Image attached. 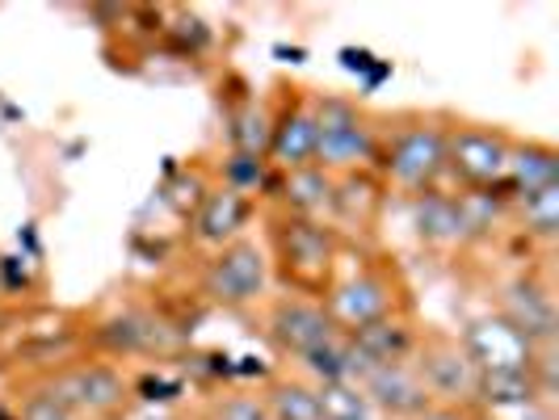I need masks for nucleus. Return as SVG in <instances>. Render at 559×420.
I'll use <instances>...</instances> for the list:
<instances>
[{"label": "nucleus", "instance_id": "1", "mask_svg": "<svg viewBox=\"0 0 559 420\" xmlns=\"http://www.w3.org/2000/svg\"><path fill=\"white\" fill-rule=\"evenodd\" d=\"M379 172L395 194H425L447 172V118L442 113H400L383 127L379 140Z\"/></svg>", "mask_w": 559, "mask_h": 420}, {"label": "nucleus", "instance_id": "2", "mask_svg": "<svg viewBox=\"0 0 559 420\" xmlns=\"http://www.w3.org/2000/svg\"><path fill=\"white\" fill-rule=\"evenodd\" d=\"M379 140L383 127L379 118L349 101V97H316V160L333 177H349V172H374L379 160Z\"/></svg>", "mask_w": 559, "mask_h": 420}, {"label": "nucleus", "instance_id": "3", "mask_svg": "<svg viewBox=\"0 0 559 420\" xmlns=\"http://www.w3.org/2000/svg\"><path fill=\"white\" fill-rule=\"evenodd\" d=\"M513 135L476 118H447V172H454L467 190H504Z\"/></svg>", "mask_w": 559, "mask_h": 420}, {"label": "nucleus", "instance_id": "4", "mask_svg": "<svg viewBox=\"0 0 559 420\" xmlns=\"http://www.w3.org/2000/svg\"><path fill=\"white\" fill-rule=\"evenodd\" d=\"M336 252H341V236L329 224H311V219H295V215L274 219V256L295 286L329 290Z\"/></svg>", "mask_w": 559, "mask_h": 420}, {"label": "nucleus", "instance_id": "5", "mask_svg": "<svg viewBox=\"0 0 559 420\" xmlns=\"http://www.w3.org/2000/svg\"><path fill=\"white\" fill-rule=\"evenodd\" d=\"M270 252L261 240L240 236L227 249H219L206 265V295L219 299L227 308H249L257 299H265L270 290Z\"/></svg>", "mask_w": 559, "mask_h": 420}, {"label": "nucleus", "instance_id": "6", "mask_svg": "<svg viewBox=\"0 0 559 420\" xmlns=\"http://www.w3.org/2000/svg\"><path fill=\"white\" fill-rule=\"evenodd\" d=\"M324 311H329L336 333H345V336L362 333L370 324L395 315L392 278H388L383 269H374V265H362V269H354V274H345V278L329 281V290H324Z\"/></svg>", "mask_w": 559, "mask_h": 420}, {"label": "nucleus", "instance_id": "7", "mask_svg": "<svg viewBox=\"0 0 559 420\" xmlns=\"http://www.w3.org/2000/svg\"><path fill=\"white\" fill-rule=\"evenodd\" d=\"M463 349L479 374H531L534 353H538V345L526 333H518L501 311L476 315L463 333Z\"/></svg>", "mask_w": 559, "mask_h": 420}, {"label": "nucleus", "instance_id": "8", "mask_svg": "<svg viewBox=\"0 0 559 420\" xmlns=\"http://www.w3.org/2000/svg\"><path fill=\"white\" fill-rule=\"evenodd\" d=\"M417 374L425 383V392L433 404H463V399H476L479 392V370L467 358V349L459 340H433L425 353H420Z\"/></svg>", "mask_w": 559, "mask_h": 420}, {"label": "nucleus", "instance_id": "9", "mask_svg": "<svg viewBox=\"0 0 559 420\" xmlns=\"http://www.w3.org/2000/svg\"><path fill=\"white\" fill-rule=\"evenodd\" d=\"M249 215H252V194L249 190H240V185H215V190H206L202 202H198L194 211V240L202 249H227L231 240H240L245 236V227H249Z\"/></svg>", "mask_w": 559, "mask_h": 420}, {"label": "nucleus", "instance_id": "10", "mask_svg": "<svg viewBox=\"0 0 559 420\" xmlns=\"http://www.w3.org/2000/svg\"><path fill=\"white\" fill-rule=\"evenodd\" d=\"M358 387H362L366 399H370V404H374L383 417L413 420V417H420L429 404H433L413 362H379V365H370Z\"/></svg>", "mask_w": 559, "mask_h": 420}, {"label": "nucleus", "instance_id": "11", "mask_svg": "<svg viewBox=\"0 0 559 420\" xmlns=\"http://www.w3.org/2000/svg\"><path fill=\"white\" fill-rule=\"evenodd\" d=\"M408 211H413L417 236L425 244H433V249H459V244L476 240L463 194H447V190L433 185V190H425V194L408 197Z\"/></svg>", "mask_w": 559, "mask_h": 420}, {"label": "nucleus", "instance_id": "12", "mask_svg": "<svg viewBox=\"0 0 559 420\" xmlns=\"http://www.w3.org/2000/svg\"><path fill=\"white\" fill-rule=\"evenodd\" d=\"M270 336L278 340L286 353L308 358L311 349H320L329 336H336V328L333 320H329V311H324V303L290 295V299H278L274 311H270Z\"/></svg>", "mask_w": 559, "mask_h": 420}, {"label": "nucleus", "instance_id": "13", "mask_svg": "<svg viewBox=\"0 0 559 420\" xmlns=\"http://www.w3.org/2000/svg\"><path fill=\"white\" fill-rule=\"evenodd\" d=\"M265 160L278 172H290V168H304L316 160V97L299 93L286 110L274 113V140H270Z\"/></svg>", "mask_w": 559, "mask_h": 420}, {"label": "nucleus", "instance_id": "14", "mask_svg": "<svg viewBox=\"0 0 559 420\" xmlns=\"http://www.w3.org/2000/svg\"><path fill=\"white\" fill-rule=\"evenodd\" d=\"M501 315L518 328L526 333L534 345H551L556 340V295L551 286L534 278H518L504 286V303Z\"/></svg>", "mask_w": 559, "mask_h": 420}, {"label": "nucleus", "instance_id": "15", "mask_svg": "<svg viewBox=\"0 0 559 420\" xmlns=\"http://www.w3.org/2000/svg\"><path fill=\"white\" fill-rule=\"evenodd\" d=\"M333 197H336V177L324 172L320 165H304L282 172L278 181L282 215L311 219V224H329L333 219Z\"/></svg>", "mask_w": 559, "mask_h": 420}, {"label": "nucleus", "instance_id": "16", "mask_svg": "<svg viewBox=\"0 0 559 420\" xmlns=\"http://www.w3.org/2000/svg\"><path fill=\"white\" fill-rule=\"evenodd\" d=\"M51 395L68 412H110L122 404V379L110 365H81V370L63 374L51 387Z\"/></svg>", "mask_w": 559, "mask_h": 420}, {"label": "nucleus", "instance_id": "17", "mask_svg": "<svg viewBox=\"0 0 559 420\" xmlns=\"http://www.w3.org/2000/svg\"><path fill=\"white\" fill-rule=\"evenodd\" d=\"M379 211H383V185L374 172H349V177H336V197H333V227L341 236V227H358L370 231L379 224Z\"/></svg>", "mask_w": 559, "mask_h": 420}, {"label": "nucleus", "instance_id": "18", "mask_svg": "<svg viewBox=\"0 0 559 420\" xmlns=\"http://www.w3.org/2000/svg\"><path fill=\"white\" fill-rule=\"evenodd\" d=\"M547 185H559V152L547 140H513L504 190L531 194V190H547Z\"/></svg>", "mask_w": 559, "mask_h": 420}, {"label": "nucleus", "instance_id": "19", "mask_svg": "<svg viewBox=\"0 0 559 420\" xmlns=\"http://www.w3.org/2000/svg\"><path fill=\"white\" fill-rule=\"evenodd\" d=\"M504 224L526 231V240L556 244L559 236V185L531 190V194H504Z\"/></svg>", "mask_w": 559, "mask_h": 420}, {"label": "nucleus", "instance_id": "20", "mask_svg": "<svg viewBox=\"0 0 559 420\" xmlns=\"http://www.w3.org/2000/svg\"><path fill=\"white\" fill-rule=\"evenodd\" d=\"M270 140H274V110L261 97H252L245 101V110L236 113V152L245 160H265Z\"/></svg>", "mask_w": 559, "mask_h": 420}, {"label": "nucleus", "instance_id": "21", "mask_svg": "<svg viewBox=\"0 0 559 420\" xmlns=\"http://www.w3.org/2000/svg\"><path fill=\"white\" fill-rule=\"evenodd\" d=\"M265 408L274 420H320V399L316 387L308 383H295V379H282L265 395Z\"/></svg>", "mask_w": 559, "mask_h": 420}, {"label": "nucleus", "instance_id": "22", "mask_svg": "<svg viewBox=\"0 0 559 420\" xmlns=\"http://www.w3.org/2000/svg\"><path fill=\"white\" fill-rule=\"evenodd\" d=\"M215 420H274V417H270V408H265L261 395H231V399L219 404Z\"/></svg>", "mask_w": 559, "mask_h": 420}, {"label": "nucleus", "instance_id": "23", "mask_svg": "<svg viewBox=\"0 0 559 420\" xmlns=\"http://www.w3.org/2000/svg\"><path fill=\"white\" fill-rule=\"evenodd\" d=\"M26 420H72V412H68L51 392H43L26 404Z\"/></svg>", "mask_w": 559, "mask_h": 420}, {"label": "nucleus", "instance_id": "24", "mask_svg": "<svg viewBox=\"0 0 559 420\" xmlns=\"http://www.w3.org/2000/svg\"><path fill=\"white\" fill-rule=\"evenodd\" d=\"M413 420H472V417H467L463 408H454V404H429V408Z\"/></svg>", "mask_w": 559, "mask_h": 420}]
</instances>
